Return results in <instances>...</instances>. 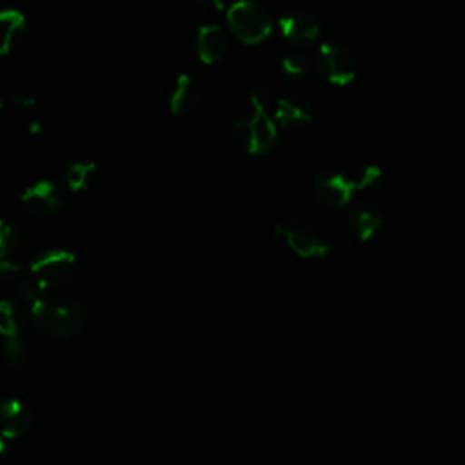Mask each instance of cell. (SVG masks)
<instances>
[{
  "label": "cell",
  "mask_w": 465,
  "mask_h": 465,
  "mask_svg": "<svg viewBox=\"0 0 465 465\" xmlns=\"http://www.w3.org/2000/svg\"><path fill=\"white\" fill-rule=\"evenodd\" d=\"M20 292L29 302L35 327L44 334L65 340L82 331L84 312L69 296L44 291L35 282H24Z\"/></svg>",
  "instance_id": "6da1fadb"
},
{
  "label": "cell",
  "mask_w": 465,
  "mask_h": 465,
  "mask_svg": "<svg viewBox=\"0 0 465 465\" xmlns=\"http://www.w3.org/2000/svg\"><path fill=\"white\" fill-rule=\"evenodd\" d=\"M251 114L234 124V142L249 154H265L278 142L276 122L267 113L271 93L265 87H256L251 94Z\"/></svg>",
  "instance_id": "7a4b0ae2"
},
{
  "label": "cell",
  "mask_w": 465,
  "mask_h": 465,
  "mask_svg": "<svg viewBox=\"0 0 465 465\" xmlns=\"http://www.w3.org/2000/svg\"><path fill=\"white\" fill-rule=\"evenodd\" d=\"M274 231L302 258H325L336 247V231L316 216L291 218L278 223Z\"/></svg>",
  "instance_id": "3957f363"
},
{
  "label": "cell",
  "mask_w": 465,
  "mask_h": 465,
  "mask_svg": "<svg viewBox=\"0 0 465 465\" xmlns=\"http://www.w3.org/2000/svg\"><path fill=\"white\" fill-rule=\"evenodd\" d=\"M227 24L232 35L247 45L260 44L272 33V16L254 0L234 2L227 9Z\"/></svg>",
  "instance_id": "277c9868"
},
{
  "label": "cell",
  "mask_w": 465,
  "mask_h": 465,
  "mask_svg": "<svg viewBox=\"0 0 465 465\" xmlns=\"http://www.w3.org/2000/svg\"><path fill=\"white\" fill-rule=\"evenodd\" d=\"M29 269L33 282L40 289L53 291L73 278L76 269V256L65 249H47L31 262Z\"/></svg>",
  "instance_id": "5b68a950"
},
{
  "label": "cell",
  "mask_w": 465,
  "mask_h": 465,
  "mask_svg": "<svg viewBox=\"0 0 465 465\" xmlns=\"http://www.w3.org/2000/svg\"><path fill=\"white\" fill-rule=\"evenodd\" d=\"M314 65L318 73L332 85H347L358 74L356 56L351 49L338 42L322 44Z\"/></svg>",
  "instance_id": "8992f818"
},
{
  "label": "cell",
  "mask_w": 465,
  "mask_h": 465,
  "mask_svg": "<svg viewBox=\"0 0 465 465\" xmlns=\"http://www.w3.org/2000/svg\"><path fill=\"white\" fill-rule=\"evenodd\" d=\"M314 196L316 200L331 209H341L351 200L356 189L354 178L338 169H323L314 178Z\"/></svg>",
  "instance_id": "52a82bcc"
},
{
  "label": "cell",
  "mask_w": 465,
  "mask_h": 465,
  "mask_svg": "<svg viewBox=\"0 0 465 465\" xmlns=\"http://www.w3.org/2000/svg\"><path fill=\"white\" fill-rule=\"evenodd\" d=\"M20 202L29 214L36 218H47L64 207L65 198L62 187L56 182L38 180L22 191Z\"/></svg>",
  "instance_id": "ba28073f"
},
{
  "label": "cell",
  "mask_w": 465,
  "mask_h": 465,
  "mask_svg": "<svg viewBox=\"0 0 465 465\" xmlns=\"http://www.w3.org/2000/svg\"><path fill=\"white\" fill-rule=\"evenodd\" d=\"M278 27H280V33L283 35V38L296 45L311 44L320 35L318 20L305 11H291V13L283 15L278 20Z\"/></svg>",
  "instance_id": "9c48e42d"
},
{
  "label": "cell",
  "mask_w": 465,
  "mask_h": 465,
  "mask_svg": "<svg viewBox=\"0 0 465 465\" xmlns=\"http://www.w3.org/2000/svg\"><path fill=\"white\" fill-rule=\"evenodd\" d=\"M229 51V35L216 24L202 25L196 35V53L203 64L220 62Z\"/></svg>",
  "instance_id": "30bf717a"
},
{
  "label": "cell",
  "mask_w": 465,
  "mask_h": 465,
  "mask_svg": "<svg viewBox=\"0 0 465 465\" xmlns=\"http://www.w3.org/2000/svg\"><path fill=\"white\" fill-rule=\"evenodd\" d=\"M31 421L33 414L20 398H7L0 403V432L4 438L22 436Z\"/></svg>",
  "instance_id": "8fae6325"
},
{
  "label": "cell",
  "mask_w": 465,
  "mask_h": 465,
  "mask_svg": "<svg viewBox=\"0 0 465 465\" xmlns=\"http://www.w3.org/2000/svg\"><path fill=\"white\" fill-rule=\"evenodd\" d=\"M347 222L352 229V232L367 242L371 240L381 227V214L380 209L371 202H358L349 209Z\"/></svg>",
  "instance_id": "7c38bea8"
},
{
  "label": "cell",
  "mask_w": 465,
  "mask_h": 465,
  "mask_svg": "<svg viewBox=\"0 0 465 465\" xmlns=\"http://www.w3.org/2000/svg\"><path fill=\"white\" fill-rule=\"evenodd\" d=\"M200 85L196 84V80L183 73L176 78L171 98H169V107L174 114L178 116H185L189 113H193L198 104H200Z\"/></svg>",
  "instance_id": "4fadbf2b"
},
{
  "label": "cell",
  "mask_w": 465,
  "mask_h": 465,
  "mask_svg": "<svg viewBox=\"0 0 465 465\" xmlns=\"http://www.w3.org/2000/svg\"><path fill=\"white\" fill-rule=\"evenodd\" d=\"M312 118L307 104L296 98H280L274 104L272 120L282 127H300L309 124Z\"/></svg>",
  "instance_id": "5bb4252c"
},
{
  "label": "cell",
  "mask_w": 465,
  "mask_h": 465,
  "mask_svg": "<svg viewBox=\"0 0 465 465\" xmlns=\"http://www.w3.org/2000/svg\"><path fill=\"white\" fill-rule=\"evenodd\" d=\"M25 27V16L16 9H0V56L7 54Z\"/></svg>",
  "instance_id": "9a60e30c"
},
{
  "label": "cell",
  "mask_w": 465,
  "mask_h": 465,
  "mask_svg": "<svg viewBox=\"0 0 465 465\" xmlns=\"http://www.w3.org/2000/svg\"><path fill=\"white\" fill-rule=\"evenodd\" d=\"M96 171V163L93 162H74L67 167L64 174V182L71 191H84L89 185L91 176Z\"/></svg>",
  "instance_id": "2e32d148"
},
{
  "label": "cell",
  "mask_w": 465,
  "mask_h": 465,
  "mask_svg": "<svg viewBox=\"0 0 465 465\" xmlns=\"http://www.w3.org/2000/svg\"><path fill=\"white\" fill-rule=\"evenodd\" d=\"M0 334L5 338H16L18 334V312L9 300H0Z\"/></svg>",
  "instance_id": "e0dca14e"
},
{
  "label": "cell",
  "mask_w": 465,
  "mask_h": 465,
  "mask_svg": "<svg viewBox=\"0 0 465 465\" xmlns=\"http://www.w3.org/2000/svg\"><path fill=\"white\" fill-rule=\"evenodd\" d=\"M16 247H18L16 227L9 220L0 218V258H13Z\"/></svg>",
  "instance_id": "ac0fdd59"
},
{
  "label": "cell",
  "mask_w": 465,
  "mask_h": 465,
  "mask_svg": "<svg viewBox=\"0 0 465 465\" xmlns=\"http://www.w3.org/2000/svg\"><path fill=\"white\" fill-rule=\"evenodd\" d=\"M282 71L291 78H300L309 71V58L300 51H291L282 58Z\"/></svg>",
  "instance_id": "d6986e66"
},
{
  "label": "cell",
  "mask_w": 465,
  "mask_h": 465,
  "mask_svg": "<svg viewBox=\"0 0 465 465\" xmlns=\"http://www.w3.org/2000/svg\"><path fill=\"white\" fill-rule=\"evenodd\" d=\"M381 176L383 174H381V169L378 165H365L352 178H354V183H356L358 191H367V189L376 187L381 182Z\"/></svg>",
  "instance_id": "ffe728a7"
},
{
  "label": "cell",
  "mask_w": 465,
  "mask_h": 465,
  "mask_svg": "<svg viewBox=\"0 0 465 465\" xmlns=\"http://www.w3.org/2000/svg\"><path fill=\"white\" fill-rule=\"evenodd\" d=\"M4 354L13 367H22L27 360V349L18 338H7L4 343Z\"/></svg>",
  "instance_id": "44dd1931"
},
{
  "label": "cell",
  "mask_w": 465,
  "mask_h": 465,
  "mask_svg": "<svg viewBox=\"0 0 465 465\" xmlns=\"http://www.w3.org/2000/svg\"><path fill=\"white\" fill-rule=\"evenodd\" d=\"M20 263H16L13 258H0V278H11L20 272Z\"/></svg>",
  "instance_id": "7402d4cb"
},
{
  "label": "cell",
  "mask_w": 465,
  "mask_h": 465,
  "mask_svg": "<svg viewBox=\"0 0 465 465\" xmlns=\"http://www.w3.org/2000/svg\"><path fill=\"white\" fill-rule=\"evenodd\" d=\"M198 4L209 13H222L225 9L223 0H198Z\"/></svg>",
  "instance_id": "603a6c76"
},
{
  "label": "cell",
  "mask_w": 465,
  "mask_h": 465,
  "mask_svg": "<svg viewBox=\"0 0 465 465\" xmlns=\"http://www.w3.org/2000/svg\"><path fill=\"white\" fill-rule=\"evenodd\" d=\"M11 104H13V105H18V107H22V109H25V107H31V105L35 104V100L29 98V96H25V94H16V96L11 98Z\"/></svg>",
  "instance_id": "cb8c5ba5"
},
{
  "label": "cell",
  "mask_w": 465,
  "mask_h": 465,
  "mask_svg": "<svg viewBox=\"0 0 465 465\" xmlns=\"http://www.w3.org/2000/svg\"><path fill=\"white\" fill-rule=\"evenodd\" d=\"M187 465H209V463L205 461L203 456H200L198 452H196V454L193 452V454L189 456V460H187Z\"/></svg>",
  "instance_id": "d4e9b609"
},
{
  "label": "cell",
  "mask_w": 465,
  "mask_h": 465,
  "mask_svg": "<svg viewBox=\"0 0 465 465\" xmlns=\"http://www.w3.org/2000/svg\"><path fill=\"white\" fill-rule=\"evenodd\" d=\"M2 452H4V438L0 436V454H2Z\"/></svg>",
  "instance_id": "484cf974"
},
{
  "label": "cell",
  "mask_w": 465,
  "mask_h": 465,
  "mask_svg": "<svg viewBox=\"0 0 465 465\" xmlns=\"http://www.w3.org/2000/svg\"><path fill=\"white\" fill-rule=\"evenodd\" d=\"M4 105H5V100H4V98H0V111L4 109Z\"/></svg>",
  "instance_id": "4316f807"
},
{
  "label": "cell",
  "mask_w": 465,
  "mask_h": 465,
  "mask_svg": "<svg viewBox=\"0 0 465 465\" xmlns=\"http://www.w3.org/2000/svg\"><path fill=\"white\" fill-rule=\"evenodd\" d=\"M4 465H22V463H16V461H9V463H4Z\"/></svg>",
  "instance_id": "83f0119b"
}]
</instances>
